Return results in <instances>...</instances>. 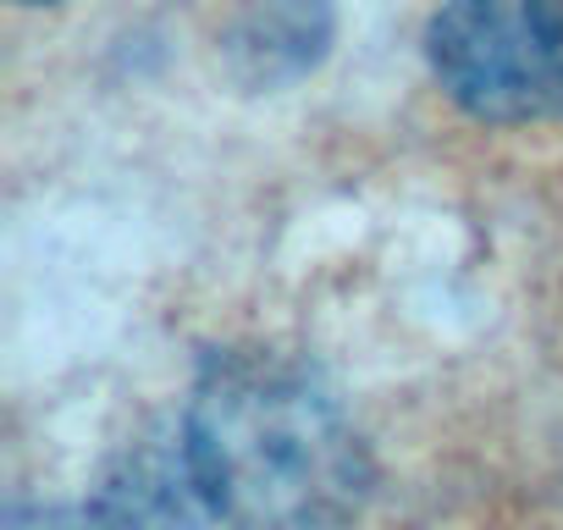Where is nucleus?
Here are the masks:
<instances>
[{"label": "nucleus", "mask_w": 563, "mask_h": 530, "mask_svg": "<svg viewBox=\"0 0 563 530\" xmlns=\"http://www.w3.org/2000/svg\"><path fill=\"white\" fill-rule=\"evenodd\" d=\"M188 492L227 530H349L371 453L332 387L288 354H216L183 415Z\"/></svg>", "instance_id": "1"}, {"label": "nucleus", "mask_w": 563, "mask_h": 530, "mask_svg": "<svg viewBox=\"0 0 563 530\" xmlns=\"http://www.w3.org/2000/svg\"><path fill=\"white\" fill-rule=\"evenodd\" d=\"M426 62L475 122H563V0H448L426 29Z\"/></svg>", "instance_id": "2"}, {"label": "nucleus", "mask_w": 563, "mask_h": 530, "mask_svg": "<svg viewBox=\"0 0 563 530\" xmlns=\"http://www.w3.org/2000/svg\"><path fill=\"white\" fill-rule=\"evenodd\" d=\"M332 45V7L327 0H265L232 34L238 73L249 84H282L310 73Z\"/></svg>", "instance_id": "3"}, {"label": "nucleus", "mask_w": 563, "mask_h": 530, "mask_svg": "<svg viewBox=\"0 0 563 530\" xmlns=\"http://www.w3.org/2000/svg\"><path fill=\"white\" fill-rule=\"evenodd\" d=\"M18 7H56V0H18Z\"/></svg>", "instance_id": "4"}]
</instances>
